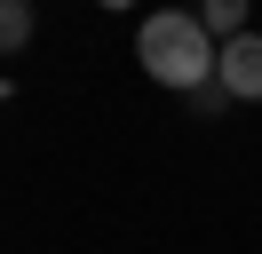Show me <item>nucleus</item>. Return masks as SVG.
Here are the masks:
<instances>
[{"mask_svg": "<svg viewBox=\"0 0 262 254\" xmlns=\"http://www.w3.org/2000/svg\"><path fill=\"white\" fill-rule=\"evenodd\" d=\"M246 8H254V0H199V24H207V40L214 48H223V40H238V32H254V24H246Z\"/></svg>", "mask_w": 262, "mask_h": 254, "instance_id": "nucleus-3", "label": "nucleus"}, {"mask_svg": "<svg viewBox=\"0 0 262 254\" xmlns=\"http://www.w3.org/2000/svg\"><path fill=\"white\" fill-rule=\"evenodd\" d=\"M214 88H223L230 103H262V32L223 40V56H214Z\"/></svg>", "mask_w": 262, "mask_h": 254, "instance_id": "nucleus-2", "label": "nucleus"}, {"mask_svg": "<svg viewBox=\"0 0 262 254\" xmlns=\"http://www.w3.org/2000/svg\"><path fill=\"white\" fill-rule=\"evenodd\" d=\"M96 8H112V16H127V8H135V0H96Z\"/></svg>", "mask_w": 262, "mask_h": 254, "instance_id": "nucleus-5", "label": "nucleus"}, {"mask_svg": "<svg viewBox=\"0 0 262 254\" xmlns=\"http://www.w3.org/2000/svg\"><path fill=\"white\" fill-rule=\"evenodd\" d=\"M32 40V0H0V56H16Z\"/></svg>", "mask_w": 262, "mask_h": 254, "instance_id": "nucleus-4", "label": "nucleus"}, {"mask_svg": "<svg viewBox=\"0 0 262 254\" xmlns=\"http://www.w3.org/2000/svg\"><path fill=\"white\" fill-rule=\"evenodd\" d=\"M214 56H223V48L207 40V24H199L191 8H151L143 24H135V64H143V79H159V88H175V95L214 88Z\"/></svg>", "mask_w": 262, "mask_h": 254, "instance_id": "nucleus-1", "label": "nucleus"}]
</instances>
